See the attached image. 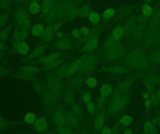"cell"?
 I'll list each match as a JSON object with an SVG mask.
<instances>
[{"instance_id": "obj_1", "label": "cell", "mask_w": 160, "mask_h": 134, "mask_svg": "<svg viewBox=\"0 0 160 134\" xmlns=\"http://www.w3.org/2000/svg\"><path fill=\"white\" fill-rule=\"evenodd\" d=\"M52 120L56 127H68L77 129L80 126L79 122L74 114L67 111L58 110L52 116Z\"/></svg>"}, {"instance_id": "obj_2", "label": "cell", "mask_w": 160, "mask_h": 134, "mask_svg": "<svg viewBox=\"0 0 160 134\" xmlns=\"http://www.w3.org/2000/svg\"><path fill=\"white\" fill-rule=\"evenodd\" d=\"M15 23L19 28L28 30L31 25L30 17L24 9H19L15 12L14 15Z\"/></svg>"}, {"instance_id": "obj_3", "label": "cell", "mask_w": 160, "mask_h": 134, "mask_svg": "<svg viewBox=\"0 0 160 134\" xmlns=\"http://www.w3.org/2000/svg\"><path fill=\"white\" fill-rule=\"evenodd\" d=\"M33 124L35 130L40 133L47 132L49 129L48 121L47 118L44 117H39L38 118Z\"/></svg>"}, {"instance_id": "obj_4", "label": "cell", "mask_w": 160, "mask_h": 134, "mask_svg": "<svg viewBox=\"0 0 160 134\" xmlns=\"http://www.w3.org/2000/svg\"><path fill=\"white\" fill-rule=\"evenodd\" d=\"M107 49L106 55L110 60H115L122 55V49L118 45V43L112 45Z\"/></svg>"}, {"instance_id": "obj_5", "label": "cell", "mask_w": 160, "mask_h": 134, "mask_svg": "<svg viewBox=\"0 0 160 134\" xmlns=\"http://www.w3.org/2000/svg\"><path fill=\"white\" fill-rule=\"evenodd\" d=\"M125 104V101L123 99L117 98L112 101L110 108V112L112 113L119 112L123 109Z\"/></svg>"}, {"instance_id": "obj_6", "label": "cell", "mask_w": 160, "mask_h": 134, "mask_svg": "<svg viewBox=\"0 0 160 134\" xmlns=\"http://www.w3.org/2000/svg\"><path fill=\"white\" fill-rule=\"evenodd\" d=\"M105 120V115L104 113H100L98 114L95 118L93 122L94 129L97 131L101 130L104 126Z\"/></svg>"}, {"instance_id": "obj_7", "label": "cell", "mask_w": 160, "mask_h": 134, "mask_svg": "<svg viewBox=\"0 0 160 134\" xmlns=\"http://www.w3.org/2000/svg\"><path fill=\"white\" fill-rule=\"evenodd\" d=\"M55 47L58 50H67L70 49L71 45L69 40L62 38L55 43Z\"/></svg>"}, {"instance_id": "obj_8", "label": "cell", "mask_w": 160, "mask_h": 134, "mask_svg": "<svg viewBox=\"0 0 160 134\" xmlns=\"http://www.w3.org/2000/svg\"><path fill=\"white\" fill-rule=\"evenodd\" d=\"M83 59H80L78 60L74 61L68 67L67 75L68 76H71L78 71L82 66Z\"/></svg>"}, {"instance_id": "obj_9", "label": "cell", "mask_w": 160, "mask_h": 134, "mask_svg": "<svg viewBox=\"0 0 160 134\" xmlns=\"http://www.w3.org/2000/svg\"><path fill=\"white\" fill-rule=\"evenodd\" d=\"M98 39L96 37H92L86 42L83 49L88 52H91L94 51L98 47Z\"/></svg>"}, {"instance_id": "obj_10", "label": "cell", "mask_w": 160, "mask_h": 134, "mask_svg": "<svg viewBox=\"0 0 160 134\" xmlns=\"http://www.w3.org/2000/svg\"><path fill=\"white\" fill-rule=\"evenodd\" d=\"M16 49L19 54L26 55L30 51V46L27 42L24 41H19L16 45Z\"/></svg>"}, {"instance_id": "obj_11", "label": "cell", "mask_w": 160, "mask_h": 134, "mask_svg": "<svg viewBox=\"0 0 160 134\" xmlns=\"http://www.w3.org/2000/svg\"><path fill=\"white\" fill-rule=\"evenodd\" d=\"M61 54L55 52V53H52L48 57H42V58H40L39 61L40 63L45 65L53 61L58 59L61 57Z\"/></svg>"}, {"instance_id": "obj_12", "label": "cell", "mask_w": 160, "mask_h": 134, "mask_svg": "<svg viewBox=\"0 0 160 134\" xmlns=\"http://www.w3.org/2000/svg\"><path fill=\"white\" fill-rule=\"evenodd\" d=\"M112 86L109 83L102 84L99 90V93L101 97L105 98L110 95L112 91Z\"/></svg>"}, {"instance_id": "obj_13", "label": "cell", "mask_w": 160, "mask_h": 134, "mask_svg": "<svg viewBox=\"0 0 160 134\" xmlns=\"http://www.w3.org/2000/svg\"><path fill=\"white\" fill-rule=\"evenodd\" d=\"M37 67L35 66H27L23 67L22 69V73L26 78L32 76L38 71Z\"/></svg>"}, {"instance_id": "obj_14", "label": "cell", "mask_w": 160, "mask_h": 134, "mask_svg": "<svg viewBox=\"0 0 160 134\" xmlns=\"http://www.w3.org/2000/svg\"><path fill=\"white\" fill-rule=\"evenodd\" d=\"M28 35V30L19 28L15 31L14 37L16 40L21 41L26 39Z\"/></svg>"}, {"instance_id": "obj_15", "label": "cell", "mask_w": 160, "mask_h": 134, "mask_svg": "<svg viewBox=\"0 0 160 134\" xmlns=\"http://www.w3.org/2000/svg\"><path fill=\"white\" fill-rule=\"evenodd\" d=\"M46 49V47L44 45H40L38 47L33 50L32 52L29 55L27 58L29 59H32L41 56L45 52Z\"/></svg>"}, {"instance_id": "obj_16", "label": "cell", "mask_w": 160, "mask_h": 134, "mask_svg": "<svg viewBox=\"0 0 160 134\" xmlns=\"http://www.w3.org/2000/svg\"><path fill=\"white\" fill-rule=\"evenodd\" d=\"M45 30V26L42 23H37L33 26L32 33L34 36H39L42 35Z\"/></svg>"}, {"instance_id": "obj_17", "label": "cell", "mask_w": 160, "mask_h": 134, "mask_svg": "<svg viewBox=\"0 0 160 134\" xmlns=\"http://www.w3.org/2000/svg\"><path fill=\"white\" fill-rule=\"evenodd\" d=\"M36 114L33 112H30L26 113L23 118V122L27 124H33L37 119Z\"/></svg>"}, {"instance_id": "obj_18", "label": "cell", "mask_w": 160, "mask_h": 134, "mask_svg": "<svg viewBox=\"0 0 160 134\" xmlns=\"http://www.w3.org/2000/svg\"><path fill=\"white\" fill-rule=\"evenodd\" d=\"M124 34V29L121 27L116 29L110 36L114 41L117 42L121 39Z\"/></svg>"}, {"instance_id": "obj_19", "label": "cell", "mask_w": 160, "mask_h": 134, "mask_svg": "<svg viewBox=\"0 0 160 134\" xmlns=\"http://www.w3.org/2000/svg\"><path fill=\"white\" fill-rule=\"evenodd\" d=\"M54 33V31L52 30V26H47L46 28H45V30H44L43 34H42V37L46 41L51 40L53 38Z\"/></svg>"}, {"instance_id": "obj_20", "label": "cell", "mask_w": 160, "mask_h": 134, "mask_svg": "<svg viewBox=\"0 0 160 134\" xmlns=\"http://www.w3.org/2000/svg\"><path fill=\"white\" fill-rule=\"evenodd\" d=\"M94 63L95 62L92 58L88 59V58H85L82 67L83 71H88L90 70L94 66Z\"/></svg>"}, {"instance_id": "obj_21", "label": "cell", "mask_w": 160, "mask_h": 134, "mask_svg": "<svg viewBox=\"0 0 160 134\" xmlns=\"http://www.w3.org/2000/svg\"><path fill=\"white\" fill-rule=\"evenodd\" d=\"M88 20L92 24H97L99 23L100 21L101 17L99 14L96 12L92 11L88 16Z\"/></svg>"}, {"instance_id": "obj_22", "label": "cell", "mask_w": 160, "mask_h": 134, "mask_svg": "<svg viewBox=\"0 0 160 134\" xmlns=\"http://www.w3.org/2000/svg\"><path fill=\"white\" fill-rule=\"evenodd\" d=\"M133 122V118L130 115L123 116L120 120V123L124 127H128Z\"/></svg>"}, {"instance_id": "obj_23", "label": "cell", "mask_w": 160, "mask_h": 134, "mask_svg": "<svg viewBox=\"0 0 160 134\" xmlns=\"http://www.w3.org/2000/svg\"><path fill=\"white\" fill-rule=\"evenodd\" d=\"M56 131L58 134H75L73 129L68 127L57 126Z\"/></svg>"}, {"instance_id": "obj_24", "label": "cell", "mask_w": 160, "mask_h": 134, "mask_svg": "<svg viewBox=\"0 0 160 134\" xmlns=\"http://www.w3.org/2000/svg\"><path fill=\"white\" fill-rule=\"evenodd\" d=\"M40 4L36 2H33L30 4L29 10L32 14H36L39 12L40 10Z\"/></svg>"}, {"instance_id": "obj_25", "label": "cell", "mask_w": 160, "mask_h": 134, "mask_svg": "<svg viewBox=\"0 0 160 134\" xmlns=\"http://www.w3.org/2000/svg\"><path fill=\"white\" fill-rule=\"evenodd\" d=\"M116 11L113 8H109L106 9L102 14V17L104 20L111 18L115 14Z\"/></svg>"}, {"instance_id": "obj_26", "label": "cell", "mask_w": 160, "mask_h": 134, "mask_svg": "<svg viewBox=\"0 0 160 134\" xmlns=\"http://www.w3.org/2000/svg\"><path fill=\"white\" fill-rule=\"evenodd\" d=\"M62 62V60L58 59L55 60L48 63L44 66L47 69H51L55 68L57 66H59Z\"/></svg>"}, {"instance_id": "obj_27", "label": "cell", "mask_w": 160, "mask_h": 134, "mask_svg": "<svg viewBox=\"0 0 160 134\" xmlns=\"http://www.w3.org/2000/svg\"><path fill=\"white\" fill-rule=\"evenodd\" d=\"M71 110L75 115L80 116L82 114V109L78 104L76 103L72 104L71 106Z\"/></svg>"}, {"instance_id": "obj_28", "label": "cell", "mask_w": 160, "mask_h": 134, "mask_svg": "<svg viewBox=\"0 0 160 134\" xmlns=\"http://www.w3.org/2000/svg\"><path fill=\"white\" fill-rule=\"evenodd\" d=\"M86 84L89 88L93 89L96 88L98 84V81L94 77H89L86 81Z\"/></svg>"}, {"instance_id": "obj_29", "label": "cell", "mask_w": 160, "mask_h": 134, "mask_svg": "<svg viewBox=\"0 0 160 134\" xmlns=\"http://www.w3.org/2000/svg\"><path fill=\"white\" fill-rule=\"evenodd\" d=\"M9 126V122L2 116L0 115V132L5 131Z\"/></svg>"}, {"instance_id": "obj_30", "label": "cell", "mask_w": 160, "mask_h": 134, "mask_svg": "<svg viewBox=\"0 0 160 134\" xmlns=\"http://www.w3.org/2000/svg\"><path fill=\"white\" fill-rule=\"evenodd\" d=\"M108 71L113 74H120L124 72L123 67L118 66H111L108 68Z\"/></svg>"}, {"instance_id": "obj_31", "label": "cell", "mask_w": 160, "mask_h": 134, "mask_svg": "<svg viewBox=\"0 0 160 134\" xmlns=\"http://www.w3.org/2000/svg\"><path fill=\"white\" fill-rule=\"evenodd\" d=\"M10 32H11V28L10 27H8L5 28L1 32V35H0V38H1V40H6L9 36Z\"/></svg>"}, {"instance_id": "obj_32", "label": "cell", "mask_w": 160, "mask_h": 134, "mask_svg": "<svg viewBox=\"0 0 160 134\" xmlns=\"http://www.w3.org/2000/svg\"><path fill=\"white\" fill-rule=\"evenodd\" d=\"M142 12L143 15L144 16H148L152 14V8L148 5H144L142 8Z\"/></svg>"}, {"instance_id": "obj_33", "label": "cell", "mask_w": 160, "mask_h": 134, "mask_svg": "<svg viewBox=\"0 0 160 134\" xmlns=\"http://www.w3.org/2000/svg\"><path fill=\"white\" fill-rule=\"evenodd\" d=\"M153 128V125L150 121L146 122L144 124L143 129L144 133L146 134L150 133Z\"/></svg>"}, {"instance_id": "obj_34", "label": "cell", "mask_w": 160, "mask_h": 134, "mask_svg": "<svg viewBox=\"0 0 160 134\" xmlns=\"http://www.w3.org/2000/svg\"><path fill=\"white\" fill-rule=\"evenodd\" d=\"M96 109V104L93 102H90L86 105L87 111L89 114H92L95 112Z\"/></svg>"}, {"instance_id": "obj_35", "label": "cell", "mask_w": 160, "mask_h": 134, "mask_svg": "<svg viewBox=\"0 0 160 134\" xmlns=\"http://www.w3.org/2000/svg\"><path fill=\"white\" fill-rule=\"evenodd\" d=\"M8 20V16L6 14H3L0 16V31L6 25Z\"/></svg>"}, {"instance_id": "obj_36", "label": "cell", "mask_w": 160, "mask_h": 134, "mask_svg": "<svg viewBox=\"0 0 160 134\" xmlns=\"http://www.w3.org/2000/svg\"><path fill=\"white\" fill-rule=\"evenodd\" d=\"M82 99L83 102L86 104H88L91 102V95L90 93L86 92L83 94L82 96Z\"/></svg>"}, {"instance_id": "obj_37", "label": "cell", "mask_w": 160, "mask_h": 134, "mask_svg": "<svg viewBox=\"0 0 160 134\" xmlns=\"http://www.w3.org/2000/svg\"><path fill=\"white\" fill-rule=\"evenodd\" d=\"M104 98L103 97H101L98 99L96 105V108L98 109H102V108L103 107L104 105V103H105Z\"/></svg>"}, {"instance_id": "obj_38", "label": "cell", "mask_w": 160, "mask_h": 134, "mask_svg": "<svg viewBox=\"0 0 160 134\" xmlns=\"http://www.w3.org/2000/svg\"><path fill=\"white\" fill-rule=\"evenodd\" d=\"M90 9L88 7H84L81 8L80 13L81 15L82 16H86L90 14Z\"/></svg>"}, {"instance_id": "obj_39", "label": "cell", "mask_w": 160, "mask_h": 134, "mask_svg": "<svg viewBox=\"0 0 160 134\" xmlns=\"http://www.w3.org/2000/svg\"><path fill=\"white\" fill-rule=\"evenodd\" d=\"M112 129L108 127H103L101 130V134H112Z\"/></svg>"}, {"instance_id": "obj_40", "label": "cell", "mask_w": 160, "mask_h": 134, "mask_svg": "<svg viewBox=\"0 0 160 134\" xmlns=\"http://www.w3.org/2000/svg\"><path fill=\"white\" fill-rule=\"evenodd\" d=\"M80 32H81V34L84 35V36H87L89 34L90 31H89V29L88 28L85 27V26H83L80 29Z\"/></svg>"}, {"instance_id": "obj_41", "label": "cell", "mask_w": 160, "mask_h": 134, "mask_svg": "<svg viewBox=\"0 0 160 134\" xmlns=\"http://www.w3.org/2000/svg\"><path fill=\"white\" fill-rule=\"evenodd\" d=\"M8 71L7 68L0 66V76H6L8 74Z\"/></svg>"}, {"instance_id": "obj_42", "label": "cell", "mask_w": 160, "mask_h": 134, "mask_svg": "<svg viewBox=\"0 0 160 134\" xmlns=\"http://www.w3.org/2000/svg\"><path fill=\"white\" fill-rule=\"evenodd\" d=\"M81 32H80V30H79V29H75L72 31V35L75 38H78V37L81 36Z\"/></svg>"}, {"instance_id": "obj_43", "label": "cell", "mask_w": 160, "mask_h": 134, "mask_svg": "<svg viewBox=\"0 0 160 134\" xmlns=\"http://www.w3.org/2000/svg\"><path fill=\"white\" fill-rule=\"evenodd\" d=\"M65 98L66 101L70 103V102H72V100L73 99V96H72V95H71V94L68 93L66 96Z\"/></svg>"}, {"instance_id": "obj_44", "label": "cell", "mask_w": 160, "mask_h": 134, "mask_svg": "<svg viewBox=\"0 0 160 134\" xmlns=\"http://www.w3.org/2000/svg\"><path fill=\"white\" fill-rule=\"evenodd\" d=\"M151 105H152V102H151V100H149V99L147 100L145 103V106L147 109H150L151 108Z\"/></svg>"}, {"instance_id": "obj_45", "label": "cell", "mask_w": 160, "mask_h": 134, "mask_svg": "<svg viewBox=\"0 0 160 134\" xmlns=\"http://www.w3.org/2000/svg\"><path fill=\"white\" fill-rule=\"evenodd\" d=\"M60 27H61V24L60 23H55V24H54L53 26H52V30H53L54 32L57 31L58 30H59Z\"/></svg>"}, {"instance_id": "obj_46", "label": "cell", "mask_w": 160, "mask_h": 134, "mask_svg": "<svg viewBox=\"0 0 160 134\" xmlns=\"http://www.w3.org/2000/svg\"><path fill=\"white\" fill-rule=\"evenodd\" d=\"M7 49V47L2 43H0V52H3Z\"/></svg>"}, {"instance_id": "obj_47", "label": "cell", "mask_w": 160, "mask_h": 134, "mask_svg": "<svg viewBox=\"0 0 160 134\" xmlns=\"http://www.w3.org/2000/svg\"><path fill=\"white\" fill-rule=\"evenodd\" d=\"M65 35V34L63 32L59 31L56 34V36H57V38H61H61H63Z\"/></svg>"}, {"instance_id": "obj_48", "label": "cell", "mask_w": 160, "mask_h": 134, "mask_svg": "<svg viewBox=\"0 0 160 134\" xmlns=\"http://www.w3.org/2000/svg\"><path fill=\"white\" fill-rule=\"evenodd\" d=\"M123 134H132V131L130 128H127L124 130Z\"/></svg>"}, {"instance_id": "obj_49", "label": "cell", "mask_w": 160, "mask_h": 134, "mask_svg": "<svg viewBox=\"0 0 160 134\" xmlns=\"http://www.w3.org/2000/svg\"><path fill=\"white\" fill-rule=\"evenodd\" d=\"M143 97L144 99L145 100H148L149 97H150V94L148 92L145 93L143 95Z\"/></svg>"}, {"instance_id": "obj_50", "label": "cell", "mask_w": 160, "mask_h": 134, "mask_svg": "<svg viewBox=\"0 0 160 134\" xmlns=\"http://www.w3.org/2000/svg\"><path fill=\"white\" fill-rule=\"evenodd\" d=\"M154 122H155V124H157V125H160V118H156V119L154 120Z\"/></svg>"}, {"instance_id": "obj_51", "label": "cell", "mask_w": 160, "mask_h": 134, "mask_svg": "<svg viewBox=\"0 0 160 134\" xmlns=\"http://www.w3.org/2000/svg\"><path fill=\"white\" fill-rule=\"evenodd\" d=\"M4 55L5 54L3 52H0V61L2 60V59L3 58Z\"/></svg>"}, {"instance_id": "obj_52", "label": "cell", "mask_w": 160, "mask_h": 134, "mask_svg": "<svg viewBox=\"0 0 160 134\" xmlns=\"http://www.w3.org/2000/svg\"><path fill=\"white\" fill-rule=\"evenodd\" d=\"M41 134H58L56 133L53 132H47Z\"/></svg>"}, {"instance_id": "obj_53", "label": "cell", "mask_w": 160, "mask_h": 134, "mask_svg": "<svg viewBox=\"0 0 160 134\" xmlns=\"http://www.w3.org/2000/svg\"><path fill=\"white\" fill-rule=\"evenodd\" d=\"M85 134L84 133H82V134Z\"/></svg>"}]
</instances>
